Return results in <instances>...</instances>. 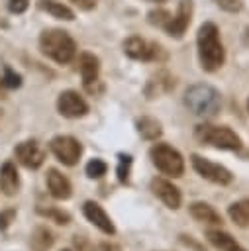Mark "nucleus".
Wrapping results in <instances>:
<instances>
[{
  "mask_svg": "<svg viewBox=\"0 0 249 251\" xmlns=\"http://www.w3.org/2000/svg\"><path fill=\"white\" fill-rule=\"evenodd\" d=\"M198 61L206 73H216L225 63V49L220 39V29L212 22H204L196 35Z\"/></svg>",
  "mask_w": 249,
  "mask_h": 251,
  "instance_id": "nucleus-1",
  "label": "nucleus"
},
{
  "mask_svg": "<svg viewBox=\"0 0 249 251\" xmlns=\"http://www.w3.org/2000/svg\"><path fill=\"white\" fill-rule=\"evenodd\" d=\"M184 104L186 108L198 116V118H214L222 108V94L218 88L206 82H196L186 88L184 92Z\"/></svg>",
  "mask_w": 249,
  "mask_h": 251,
  "instance_id": "nucleus-2",
  "label": "nucleus"
},
{
  "mask_svg": "<svg viewBox=\"0 0 249 251\" xmlns=\"http://www.w3.org/2000/svg\"><path fill=\"white\" fill-rule=\"evenodd\" d=\"M39 49L59 65H67L76 57V43L65 29H45L39 35Z\"/></svg>",
  "mask_w": 249,
  "mask_h": 251,
  "instance_id": "nucleus-3",
  "label": "nucleus"
},
{
  "mask_svg": "<svg viewBox=\"0 0 249 251\" xmlns=\"http://www.w3.org/2000/svg\"><path fill=\"white\" fill-rule=\"evenodd\" d=\"M194 137L196 141H200L202 145H210L214 149L220 151H241L243 149V141L241 137L227 126H214V124H198L194 127Z\"/></svg>",
  "mask_w": 249,
  "mask_h": 251,
  "instance_id": "nucleus-4",
  "label": "nucleus"
},
{
  "mask_svg": "<svg viewBox=\"0 0 249 251\" xmlns=\"http://www.w3.org/2000/svg\"><path fill=\"white\" fill-rule=\"evenodd\" d=\"M149 159L155 165V169L169 178H178L184 175V159L180 151L169 143H153L149 149Z\"/></svg>",
  "mask_w": 249,
  "mask_h": 251,
  "instance_id": "nucleus-5",
  "label": "nucleus"
},
{
  "mask_svg": "<svg viewBox=\"0 0 249 251\" xmlns=\"http://www.w3.org/2000/svg\"><path fill=\"white\" fill-rule=\"evenodd\" d=\"M190 163H192V169L208 182L212 184H218V186H227L233 182V175L227 167L220 165V163H214L202 155H190Z\"/></svg>",
  "mask_w": 249,
  "mask_h": 251,
  "instance_id": "nucleus-6",
  "label": "nucleus"
},
{
  "mask_svg": "<svg viewBox=\"0 0 249 251\" xmlns=\"http://www.w3.org/2000/svg\"><path fill=\"white\" fill-rule=\"evenodd\" d=\"M49 149L65 167H75L82 155V143L73 135H55L49 141Z\"/></svg>",
  "mask_w": 249,
  "mask_h": 251,
  "instance_id": "nucleus-7",
  "label": "nucleus"
},
{
  "mask_svg": "<svg viewBox=\"0 0 249 251\" xmlns=\"http://www.w3.org/2000/svg\"><path fill=\"white\" fill-rule=\"evenodd\" d=\"M149 190L153 192V196H157L169 210H178L182 204V194L178 190L176 184H173L169 178L165 176H153L149 182Z\"/></svg>",
  "mask_w": 249,
  "mask_h": 251,
  "instance_id": "nucleus-8",
  "label": "nucleus"
},
{
  "mask_svg": "<svg viewBox=\"0 0 249 251\" xmlns=\"http://www.w3.org/2000/svg\"><path fill=\"white\" fill-rule=\"evenodd\" d=\"M14 155H16V161L22 167H25L29 171H35L43 165L45 149L35 139H25V141H22L14 147Z\"/></svg>",
  "mask_w": 249,
  "mask_h": 251,
  "instance_id": "nucleus-9",
  "label": "nucleus"
},
{
  "mask_svg": "<svg viewBox=\"0 0 249 251\" xmlns=\"http://www.w3.org/2000/svg\"><path fill=\"white\" fill-rule=\"evenodd\" d=\"M57 110L63 118L76 120L88 114V104L76 90H63L57 98Z\"/></svg>",
  "mask_w": 249,
  "mask_h": 251,
  "instance_id": "nucleus-10",
  "label": "nucleus"
},
{
  "mask_svg": "<svg viewBox=\"0 0 249 251\" xmlns=\"http://www.w3.org/2000/svg\"><path fill=\"white\" fill-rule=\"evenodd\" d=\"M161 49H163L161 45L147 43L139 35H131V37H127L124 41V53L129 59H135V61H153V59H159Z\"/></svg>",
  "mask_w": 249,
  "mask_h": 251,
  "instance_id": "nucleus-11",
  "label": "nucleus"
},
{
  "mask_svg": "<svg viewBox=\"0 0 249 251\" xmlns=\"http://www.w3.org/2000/svg\"><path fill=\"white\" fill-rule=\"evenodd\" d=\"M82 216L96 227V229H100L104 235H116V226H114V222H112V218L108 216V212L98 204V202H94V200H86L84 204H82Z\"/></svg>",
  "mask_w": 249,
  "mask_h": 251,
  "instance_id": "nucleus-12",
  "label": "nucleus"
},
{
  "mask_svg": "<svg viewBox=\"0 0 249 251\" xmlns=\"http://www.w3.org/2000/svg\"><path fill=\"white\" fill-rule=\"evenodd\" d=\"M190 20H192V0H180L176 14L171 16V20L167 22V25L163 29L167 31V35L178 39V37H182V33L190 25Z\"/></svg>",
  "mask_w": 249,
  "mask_h": 251,
  "instance_id": "nucleus-13",
  "label": "nucleus"
},
{
  "mask_svg": "<svg viewBox=\"0 0 249 251\" xmlns=\"http://www.w3.org/2000/svg\"><path fill=\"white\" fill-rule=\"evenodd\" d=\"M45 182H47V190L55 200H69L73 196V184L71 180L57 169H47L45 175Z\"/></svg>",
  "mask_w": 249,
  "mask_h": 251,
  "instance_id": "nucleus-14",
  "label": "nucleus"
},
{
  "mask_svg": "<svg viewBox=\"0 0 249 251\" xmlns=\"http://www.w3.org/2000/svg\"><path fill=\"white\" fill-rule=\"evenodd\" d=\"M22 180L16 165L12 161H4L0 167V190L4 196H16L20 192Z\"/></svg>",
  "mask_w": 249,
  "mask_h": 251,
  "instance_id": "nucleus-15",
  "label": "nucleus"
},
{
  "mask_svg": "<svg viewBox=\"0 0 249 251\" xmlns=\"http://www.w3.org/2000/svg\"><path fill=\"white\" fill-rule=\"evenodd\" d=\"M78 73L82 76V84L86 88H90L92 84L98 82L100 59L94 53H80V57H78Z\"/></svg>",
  "mask_w": 249,
  "mask_h": 251,
  "instance_id": "nucleus-16",
  "label": "nucleus"
},
{
  "mask_svg": "<svg viewBox=\"0 0 249 251\" xmlns=\"http://www.w3.org/2000/svg\"><path fill=\"white\" fill-rule=\"evenodd\" d=\"M171 88H174V78L173 75H169L167 71H157L149 80H147V86H145V96L151 100V98H159L163 94H167Z\"/></svg>",
  "mask_w": 249,
  "mask_h": 251,
  "instance_id": "nucleus-17",
  "label": "nucleus"
},
{
  "mask_svg": "<svg viewBox=\"0 0 249 251\" xmlns=\"http://www.w3.org/2000/svg\"><path fill=\"white\" fill-rule=\"evenodd\" d=\"M206 239L212 247H216L218 251H247L231 233L224 231V229H208L206 231Z\"/></svg>",
  "mask_w": 249,
  "mask_h": 251,
  "instance_id": "nucleus-18",
  "label": "nucleus"
},
{
  "mask_svg": "<svg viewBox=\"0 0 249 251\" xmlns=\"http://www.w3.org/2000/svg\"><path fill=\"white\" fill-rule=\"evenodd\" d=\"M188 214L192 216V220L196 222H202V224H210V226H222V216L220 212L210 206L208 202H202V200H196L188 206Z\"/></svg>",
  "mask_w": 249,
  "mask_h": 251,
  "instance_id": "nucleus-19",
  "label": "nucleus"
},
{
  "mask_svg": "<svg viewBox=\"0 0 249 251\" xmlns=\"http://www.w3.org/2000/svg\"><path fill=\"white\" fill-rule=\"evenodd\" d=\"M135 129L141 135V139L145 141H157L163 135V126L159 120L151 118V116H143L135 122Z\"/></svg>",
  "mask_w": 249,
  "mask_h": 251,
  "instance_id": "nucleus-20",
  "label": "nucleus"
},
{
  "mask_svg": "<svg viewBox=\"0 0 249 251\" xmlns=\"http://www.w3.org/2000/svg\"><path fill=\"white\" fill-rule=\"evenodd\" d=\"M53 243H55V235L45 226H37L29 237V245L33 251H47L53 247Z\"/></svg>",
  "mask_w": 249,
  "mask_h": 251,
  "instance_id": "nucleus-21",
  "label": "nucleus"
},
{
  "mask_svg": "<svg viewBox=\"0 0 249 251\" xmlns=\"http://www.w3.org/2000/svg\"><path fill=\"white\" fill-rule=\"evenodd\" d=\"M227 216H229V220H231L235 226L247 227V226H249V198L231 202V204L227 206Z\"/></svg>",
  "mask_w": 249,
  "mask_h": 251,
  "instance_id": "nucleus-22",
  "label": "nucleus"
},
{
  "mask_svg": "<svg viewBox=\"0 0 249 251\" xmlns=\"http://www.w3.org/2000/svg\"><path fill=\"white\" fill-rule=\"evenodd\" d=\"M39 8L47 14H51L57 20H65V22H73L75 14L69 6H65L63 2H55V0H39Z\"/></svg>",
  "mask_w": 249,
  "mask_h": 251,
  "instance_id": "nucleus-23",
  "label": "nucleus"
},
{
  "mask_svg": "<svg viewBox=\"0 0 249 251\" xmlns=\"http://www.w3.org/2000/svg\"><path fill=\"white\" fill-rule=\"evenodd\" d=\"M131 165H133V159H131V155H125V153H118V167H116V176H118V182H120V184H129Z\"/></svg>",
  "mask_w": 249,
  "mask_h": 251,
  "instance_id": "nucleus-24",
  "label": "nucleus"
},
{
  "mask_svg": "<svg viewBox=\"0 0 249 251\" xmlns=\"http://www.w3.org/2000/svg\"><path fill=\"white\" fill-rule=\"evenodd\" d=\"M37 214L39 216H43V218H47V220H51V222H55L57 226H69L71 224V214L69 212H65V210H61V208H37Z\"/></svg>",
  "mask_w": 249,
  "mask_h": 251,
  "instance_id": "nucleus-25",
  "label": "nucleus"
},
{
  "mask_svg": "<svg viewBox=\"0 0 249 251\" xmlns=\"http://www.w3.org/2000/svg\"><path fill=\"white\" fill-rule=\"evenodd\" d=\"M84 173H86L88 178H102L108 173V163L104 159H100V157H94V159H90L86 163Z\"/></svg>",
  "mask_w": 249,
  "mask_h": 251,
  "instance_id": "nucleus-26",
  "label": "nucleus"
},
{
  "mask_svg": "<svg viewBox=\"0 0 249 251\" xmlns=\"http://www.w3.org/2000/svg\"><path fill=\"white\" fill-rule=\"evenodd\" d=\"M2 84L8 86V88H20V86H22V76H20L10 65H4V71H2Z\"/></svg>",
  "mask_w": 249,
  "mask_h": 251,
  "instance_id": "nucleus-27",
  "label": "nucleus"
},
{
  "mask_svg": "<svg viewBox=\"0 0 249 251\" xmlns=\"http://www.w3.org/2000/svg\"><path fill=\"white\" fill-rule=\"evenodd\" d=\"M169 20H171V14H169L167 10H163V8L151 10V12L147 14V22H149L151 25H157V27H165Z\"/></svg>",
  "mask_w": 249,
  "mask_h": 251,
  "instance_id": "nucleus-28",
  "label": "nucleus"
},
{
  "mask_svg": "<svg viewBox=\"0 0 249 251\" xmlns=\"http://www.w3.org/2000/svg\"><path fill=\"white\" fill-rule=\"evenodd\" d=\"M16 216H18L16 208L0 210V231H6V229L12 226V222H16Z\"/></svg>",
  "mask_w": 249,
  "mask_h": 251,
  "instance_id": "nucleus-29",
  "label": "nucleus"
},
{
  "mask_svg": "<svg viewBox=\"0 0 249 251\" xmlns=\"http://www.w3.org/2000/svg\"><path fill=\"white\" fill-rule=\"evenodd\" d=\"M214 2H216L218 8H222V10L229 12V14H235V12H239L243 8L241 0H214Z\"/></svg>",
  "mask_w": 249,
  "mask_h": 251,
  "instance_id": "nucleus-30",
  "label": "nucleus"
},
{
  "mask_svg": "<svg viewBox=\"0 0 249 251\" xmlns=\"http://www.w3.org/2000/svg\"><path fill=\"white\" fill-rule=\"evenodd\" d=\"M178 239H180V243H182V245H186V247H188V249H192V251H206V247H204L202 243H198L192 235L180 233V235H178Z\"/></svg>",
  "mask_w": 249,
  "mask_h": 251,
  "instance_id": "nucleus-31",
  "label": "nucleus"
},
{
  "mask_svg": "<svg viewBox=\"0 0 249 251\" xmlns=\"http://www.w3.org/2000/svg\"><path fill=\"white\" fill-rule=\"evenodd\" d=\"M73 243H75V247H76V251H94V245L88 241V237L86 235H75V239H73Z\"/></svg>",
  "mask_w": 249,
  "mask_h": 251,
  "instance_id": "nucleus-32",
  "label": "nucleus"
},
{
  "mask_svg": "<svg viewBox=\"0 0 249 251\" xmlns=\"http://www.w3.org/2000/svg\"><path fill=\"white\" fill-rule=\"evenodd\" d=\"M8 8H10V12H14V14H22V12L27 10V0H10V2H8Z\"/></svg>",
  "mask_w": 249,
  "mask_h": 251,
  "instance_id": "nucleus-33",
  "label": "nucleus"
},
{
  "mask_svg": "<svg viewBox=\"0 0 249 251\" xmlns=\"http://www.w3.org/2000/svg\"><path fill=\"white\" fill-rule=\"evenodd\" d=\"M69 2H73V4L78 6L80 10H92V8L96 6V0H69Z\"/></svg>",
  "mask_w": 249,
  "mask_h": 251,
  "instance_id": "nucleus-34",
  "label": "nucleus"
},
{
  "mask_svg": "<svg viewBox=\"0 0 249 251\" xmlns=\"http://www.w3.org/2000/svg\"><path fill=\"white\" fill-rule=\"evenodd\" d=\"M100 249H102V251H118V247H116V245H112V243H102V245H100Z\"/></svg>",
  "mask_w": 249,
  "mask_h": 251,
  "instance_id": "nucleus-35",
  "label": "nucleus"
},
{
  "mask_svg": "<svg viewBox=\"0 0 249 251\" xmlns=\"http://www.w3.org/2000/svg\"><path fill=\"white\" fill-rule=\"evenodd\" d=\"M149 2H157V4H161V2H165V0H149Z\"/></svg>",
  "mask_w": 249,
  "mask_h": 251,
  "instance_id": "nucleus-36",
  "label": "nucleus"
},
{
  "mask_svg": "<svg viewBox=\"0 0 249 251\" xmlns=\"http://www.w3.org/2000/svg\"><path fill=\"white\" fill-rule=\"evenodd\" d=\"M247 112H249V98H247Z\"/></svg>",
  "mask_w": 249,
  "mask_h": 251,
  "instance_id": "nucleus-37",
  "label": "nucleus"
},
{
  "mask_svg": "<svg viewBox=\"0 0 249 251\" xmlns=\"http://www.w3.org/2000/svg\"><path fill=\"white\" fill-rule=\"evenodd\" d=\"M61 251H71V249H61Z\"/></svg>",
  "mask_w": 249,
  "mask_h": 251,
  "instance_id": "nucleus-38",
  "label": "nucleus"
},
{
  "mask_svg": "<svg viewBox=\"0 0 249 251\" xmlns=\"http://www.w3.org/2000/svg\"><path fill=\"white\" fill-rule=\"evenodd\" d=\"M247 35H249V27H247Z\"/></svg>",
  "mask_w": 249,
  "mask_h": 251,
  "instance_id": "nucleus-39",
  "label": "nucleus"
}]
</instances>
